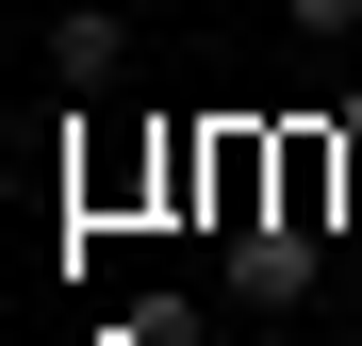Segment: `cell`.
I'll return each mask as SVG.
<instances>
[{
  "mask_svg": "<svg viewBox=\"0 0 362 346\" xmlns=\"http://www.w3.org/2000/svg\"><path fill=\"white\" fill-rule=\"evenodd\" d=\"M115 346H198V297H132V313H115Z\"/></svg>",
  "mask_w": 362,
  "mask_h": 346,
  "instance_id": "obj_2",
  "label": "cell"
},
{
  "mask_svg": "<svg viewBox=\"0 0 362 346\" xmlns=\"http://www.w3.org/2000/svg\"><path fill=\"white\" fill-rule=\"evenodd\" d=\"M280 17H296V33H362V0H280Z\"/></svg>",
  "mask_w": 362,
  "mask_h": 346,
  "instance_id": "obj_3",
  "label": "cell"
},
{
  "mask_svg": "<svg viewBox=\"0 0 362 346\" xmlns=\"http://www.w3.org/2000/svg\"><path fill=\"white\" fill-rule=\"evenodd\" d=\"M49 67H66V83L99 99L115 67H132V17H99V0H66V17H49Z\"/></svg>",
  "mask_w": 362,
  "mask_h": 346,
  "instance_id": "obj_1",
  "label": "cell"
}]
</instances>
